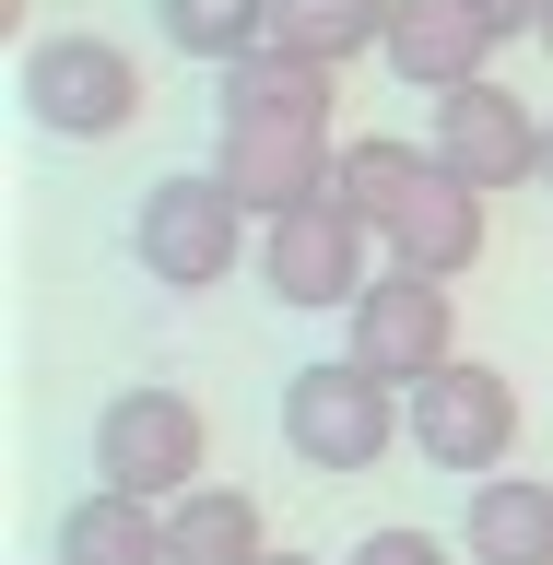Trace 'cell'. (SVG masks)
<instances>
[{"label":"cell","instance_id":"obj_4","mask_svg":"<svg viewBox=\"0 0 553 565\" xmlns=\"http://www.w3.org/2000/svg\"><path fill=\"white\" fill-rule=\"evenodd\" d=\"M247 224H259V212H247L212 166H201V177H153V189H141V212H130V259L166 282V295H212V282L236 271Z\"/></svg>","mask_w":553,"mask_h":565},{"label":"cell","instance_id":"obj_14","mask_svg":"<svg viewBox=\"0 0 553 565\" xmlns=\"http://www.w3.org/2000/svg\"><path fill=\"white\" fill-rule=\"evenodd\" d=\"M47 565H166V507H141V494H71L60 507V542Z\"/></svg>","mask_w":553,"mask_h":565},{"label":"cell","instance_id":"obj_22","mask_svg":"<svg viewBox=\"0 0 553 565\" xmlns=\"http://www.w3.org/2000/svg\"><path fill=\"white\" fill-rule=\"evenodd\" d=\"M272 565H318V554H272Z\"/></svg>","mask_w":553,"mask_h":565},{"label":"cell","instance_id":"obj_7","mask_svg":"<svg viewBox=\"0 0 553 565\" xmlns=\"http://www.w3.org/2000/svg\"><path fill=\"white\" fill-rule=\"evenodd\" d=\"M365 259H377V224L330 189V201H307V212H272L259 224V282H272L283 307H342L353 318V295H365Z\"/></svg>","mask_w":553,"mask_h":565},{"label":"cell","instance_id":"obj_10","mask_svg":"<svg viewBox=\"0 0 553 565\" xmlns=\"http://www.w3.org/2000/svg\"><path fill=\"white\" fill-rule=\"evenodd\" d=\"M483 189H459L448 166H424L401 201H389V224H377V247H389V271H424V282H459L471 259H483Z\"/></svg>","mask_w":553,"mask_h":565},{"label":"cell","instance_id":"obj_13","mask_svg":"<svg viewBox=\"0 0 553 565\" xmlns=\"http://www.w3.org/2000/svg\"><path fill=\"white\" fill-rule=\"evenodd\" d=\"M166 565H272V519L247 483H201L166 507Z\"/></svg>","mask_w":553,"mask_h":565},{"label":"cell","instance_id":"obj_2","mask_svg":"<svg viewBox=\"0 0 553 565\" xmlns=\"http://www.w3.org/2000/svg\"><path fill=\"white\" fill-rule=\"evenodd\" d=\"M201 459H212V424H201V401L166 388V377H130L95 413V483L106 494L177 507V494H201Z\"/></svg>","mask_w":553,"mask_h":565},{"label":"cell","instance_id":"obj_6","mask_svg":"<svg viewBox=\"0 0 553 565\" xmlns=\"http://www.w3.org/2000/svg\"><path fill=\"white\" fill-rule=\"evenodd\" d=\"M342 353H353L377 388H424V377H448V365H459V307H448V282H424V271H377L365 295H353V318H342Z\"/></svg>","mask_w":553,"mask_h":565},{"label":"cell","instance_id":"obj_18","mask_svg":"<svg viewBox=\"0 0 553 565\" xmlns=\"http://www.w3.org/2000/svg\"><path fill=\"white\" fill-rule=\"evenodd\" d=\"M342 565H448V542H436V530H365Z\"/></svg>","mask_w":553,"mask_h":565},{"label":"cell","instance_id":"obj_17","mask_svg":"<svg viewBox=\"0 0 553 565\" xmlns=\"http://www.w3.org/2000/svg\"><path fill=\"white\" fill-rule=\"evenodd\" d=\"M436 166V153H424V141H342V201L365 212V224H389V201H401V189H413V177Z\"/></svg>","mask_w":553,"mask_h":565},{"label":"cell","instance_id":"obj_21","mask_svg":"<svg viewBox=\"0 0 553 565\" xmlns=\"http://www.w3.org/2000/svg\"><path fill=\"white\" fill-rule=\"evenodd\" d=\"M542 47H553V0H542Z\"/></svg>","mask_w":553,"mask_h":565},{"label":"cell","instance_id":"obj_19","mask_svg":"<svg viewBox=\"0 0 553 565\" xmlns=\"http://www.w3.org/2000/svg\"><path fill=\"white\" fill-rule=\"evenodd\" d=\"M471 12H483L494 35H542V0H471Z\"/></svg>","mask_w":553,"mask_h":565},{"label":"cell","instance_id":"obj_11","mask_svg":"<svg viewBox=\"0 0 553 565\" xmlns=\"http://www.w3.org/2000/svg\"><path fill=\"white\" fill-rule=\"evenodd\" d=\"M494 47H507V35H494L471 0H401V24H389V71H401L413 95H471V83H494Z\"/></svg>","mask_w":553,"mask_h":565},{"label":"cell","instance_id":"obj_15","mask_svg":"<svg viewBox=\"0 0 553 565\" xmlns=\"http://www.w3.org/2000/svg\"><path fill=\"white\" fill-rule=\"evenodd\" d=\"M272 24H283V0H153V35H166L177 60H201V71L259 60Z\"/></svg>","mask_w":553,"mask_h":565},{"label":"cell","instance_id":"obj_16","mask_svg":"<svg viewBox=\"0 0 553 565\" xmlns=\"http://www.w3.org/2000/svg\"><path fill=\"white\" fill-rule=\"evenodd\" d=\"M389 24H401V0H283L272 47H295V60L342 71V60H389Z\"/></svg>","mask_w":553,"mask_h":565},{"label":"cell","instance_id":"obj_9","mask_svg":"<svg viewBox=\"0 0 553 565\" xmlns=\"http://www.w3.org/2000/svg\"><path fill=\"white\" fill-rule=\"evenodd\" d=\"M542 130L553 118H530V95H507V83H471V95H436V130H424V153L459 177V189H530L542 177Z\"/></svg>","mask_w":553,"mask_h":565},{"label":"cell","instance_id":"obj_1","mask_svg":"<svg viewBox=\"0 0 553 565\" xmlns=\"http://www.w3.org/2000/svg\"><path fill=\"white\" fill-rule=\"evenodd\" d=\"M330 83H342V71L295 60V47H259V60L224 71V95H212V106H224V153H212V177H224L259 224H272V212H307V201H330V189H342Z\"/></svg>","mask_w":553,"mask_h":565},{"label":"cell","instance_id":"obj_3","mask_svg":"<svg viewBox=\"0 0 553 565\" xmlns=\"http://www.w3.org/2000/svg\"><path fill=\"white\" fill-rule=\"evenodd\" d=\"M272 424H283V448L307 459V471H377L413 413H401V388H377L353 353H330V365H295V377H283Z\"/></svg>","mask_w":553,"mask_h":565},{"label":"cell","instance_id":"obj_5","mask_svg":"<svg viewBox=\"0 0 553 565\" xmlns=\"http://www.w3.org/2000/svg\"><path fill=\"white\" fill-rule=\"evenodd\" d=\"M12 95H24V118L47 141H118L141 118V71H130L118 35H35Z\"/></svg>","mask_w":553,"mask_h":565},{"label":"cell","instance_id":"obj_20","mask_svg":"<svg viewBox=\"0 0 553 565\" xmlns=\"http://www.w3.org/2000/svg\"><path fill=\"white\" fill-rule=\"evenodd\" d=\"M542 189H553V130H542Z\"/></svg>","mask_w":553,"mask_h":565},{"label":"cell","instance_id":"obj_8","mask_svg":"<svg viewBox=\"0 0 553 565\" xmlns=\"http://www.w3.org/2000/svg\"><path fill=\"white\" fill-rule=\"evenodd\" d=\"M413 448L436 459V471H459V483H494L507 448H519V388H507V365H471V353H459L448 377H424L413 388Z\"/></svg>","mask_w":553,"mask_h":565},{"label":"cell","instance_id":"obj_12","mask_svg":"<svg viewBox=\"0 0 553 565\" xmlns=\"http://www.w3.org/2000/svg\"><path fill=\"white\" fill-rule=\"evenodd\" d=\"M459 554H471V565H553V483H530V471L471 483V507H459Z\"/></svg>","mask_w":553,"mask_h":565}]
</instances>
